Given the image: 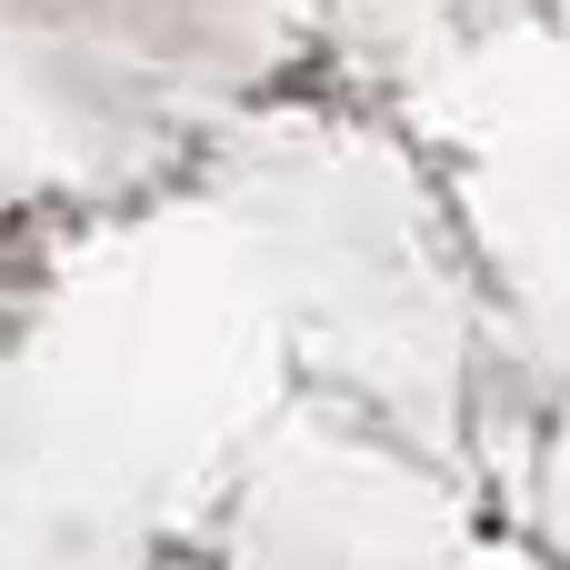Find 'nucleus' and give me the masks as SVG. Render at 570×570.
<instances>
[]
</instances>
